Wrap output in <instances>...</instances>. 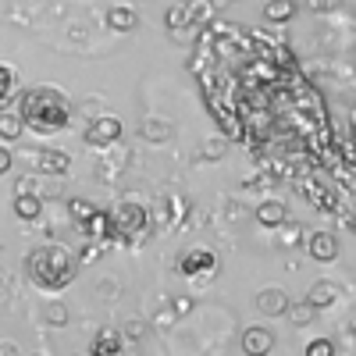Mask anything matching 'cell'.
I'll return each instance as SVG.
<instances>
[{"mask_svg": "<svg viewBox=\"0 0 356 356\" xmlns=\"http://www.w3.org/2000/svg\"><path fill=\"white\" fill-rule=\"evenodd\" d=\"M18 93V72L11 65H0V111H4Z\"/></svg>", "mask_w": 356, "mask_h": 356, "instance_id": "cell-16", "label": "cell"}, {"mask_svg": "<svg viewBox=\"0 0 356 356\" xmlns=\"http://www.w3.org/2000/svg\"><path fill=\"white\" fill-rule=\"evenodd\" d=\"M296 11H300L296 0H264V22L267 25H289L296 18Z\"/></svg>", "mask_w": 356, "mask_h": 356, "instance_id": "cell-9", "label": "cell"}, {"mask_svg": "<svg viewBox=\"0 0 356 356\" xmlns=\"http://www.w3.org/2000/svg\"><path fill=\"white\" fill-rule=\"evenodd\" d=\"M214 271H218V257L207 246H193V250H186L182 257H178V275H186V278L214 275Z\"/></svg>", "mask_w": 356, "mask_h": 356, "instance_id": "cell-4", "label": "cell"}, {"mask_svg": "<svg viewBox=\"0 0 356 356\" xmlns=\"http://www.w3.org/2000/svg\"><path fill=\"white\" fill-rule=\"evenodd\" d=\"M18 114L29 132L36 136H54V132H65L72 122V104L61 89L54 86H29L22 100H18Z\"/></svg>", "mask_w": 356, "mask_h": 356, "instance_id": "cell-1", "label": "cell"}, {"mask_svg": "<svg viewBox=\"0 0 356 356\" xmlns=\"http://www.w3.org/2000/svg\"><path fill=\"white\" fill-rule=\"evenodd\" d=\"M68 211H72V218H75V221L82 225V221H86L89 214H93V211H97V207H93V203H89V200H72V203H68Z\"/></svg>", "mask_w": 356, "mask_h": 356, "instance_id": "cell-25", "label": "cell"}, {"mask_svg": "<svg viewBox=\"0 0 356 356\" xmlns=\"http://www.w3.org/2000/svg\"><path fill=\"white\" fill-rule=\"evenodd\" d=\"M143 332H146V324H143V321H129V324H125V335H129V339H139Z\"/></svg>", "mask_w": 356, "mask_h": 356, "instance_id": "cell-30", "label": "cell"}, {"mask_svg": "<svg viewBox=\"0 0 356 356\" xmlns=\"http://www.w3.org/2000/svg\"><path fill=\"white\" fill-rule=\"evenodd\" d=\"M278 232H282V246H285V250L303 246V239H307V228H303V225H296V221H289V218L278 225Z\"/></svg>", "mask_w": 356, "mask_h": 356, "instance_id": "cell-19", "label": "cell"}, {"mask_svg": "<svg viewBox=\"0 0 356 356\" xmlns=\"http://www.w3.org/2000/svg\"><path fill=\"white\" fill-rule=\"evenodd\" d=\"M200 154H203V161H221L228 154V139H207V143H200Z\"/></svg>", "mask_w": 356, "mask_h": 356, "instance_id": "cell-23", "label": "cell"}, {"mask_svg": "<svg viewBox=\"0 0 356 356\" xmlns=\"http://www.w3.org/2000/svg\"><path fill=\"white\" fill-rule=\"evenodd\" d=\"M11 164H15V154L8 150V146H0V175H8Z\"/></svg>", "mask_w": 356, "mask_h": 356, "instance_id": "cell-29", "label": "cell"}, {"mask_svg": "<svg viewBox=\"0 0 356 356\" xmlns=\"http://www.w3.org/2000/svg\"><path fill=\"white\" fill-rule=\"evenodd\" d=\"M122 349V335H118L114 328H104L97 339H93V353L97 356H104V353H118Z\"/></svg>", "mask_w": 356, "mask_h": 356, "instance_id": "cell-21", "label": "cell"}, {"mask_svg": "<svg viewBox=\"0 0 356 356\" xmlns=\"http://www.w3.org/2000/svg\"><path fill=\"white\" fill-rule=\"evenodd\" d=\"M332 353H335V342H328V339H314L307 346V356H332Z\"/></svg>", "mask_w": 356, "mask_h": 356, "instance_id": "cell-27", "label": "cell"}, {"mask_svg": "<svg viewBox=\"0 0 356 356\" xmlns=\"http://www.w3.org/2000/svg\"><path fill=\"white\" fill-rule=\"evenodd\" d=\"M285 218H289V211H285V203H282V200H264V203H257V225H264V228H278Z\"/></svg>", "mask_w": 356, "mask_h": 356, "instance_id": "cell-12", "label": "cell"}, {"mask_svg": "<svg viewBox=\"0 0 356 356\" xmlns=\"http://www.w3.org/2000/svg\"><path fill=\"white\" fill-rule=\"evenodd\" d=\"M164 22H168L171 33H189V29H193V18H189V8L186 4H171Z\"/></svg>", "mask_w": 356, "mask_h": 356, "instance_id": "cell-17", "label": "cell"}, {"mask_svg": "<svg viewBox=\"0 0 356 356\" xmlns=\"http://www.w3.org/2000/svg\"><path fill=\"white\" fill-rule=\"evenodd\" d=\"M25 271H29V278H33L43 292H61L65 285L75 282L79 267H75V257L65 246L47 243V246H36L33 253H29Z\"/></svg>", "mask_w": 356, "mask_h": 356, "instance_id": "cell-2", "label": "cell"}, {"mask_svg": "<svg viewBox=\"0 0 356 356\" xmlns=\"http://www.w3.org/2000/svg\"><path fill=\"white\" fill-rule=\"evenodd\" d=\"M303 246H307V253H310L317 264H335L339 253H342V246H339V239H335L332 232H307Z\"/></svg>", "mask_w": 356, "mask_h": 356, "instance_id": "cell-6", "label": "cell"}, {"mask_svg": "<svg viewBox=\"0 0 356 356\" xmlns=\"http://www.w3.org/2000/svg\"><path fill=\"white\" fill-rule=\"evenodd\" d=\"M43 317H47V324H57V328H61V324H68V307H65L61 300H57V303H47Z\"/></svg>", "mask_w": 356, "mask_h": 356, "instance_id": "cell-24", "label": "cell"}, {"mask_svg": "<svg viewBox=\"0 0 356 356\" xmlns=\"http://www.w3.org/2000/svg\"><path fill=\"white\" fill-rule=\"evenodd\" d=\"M22 129H25V122H22V114H11V111H0V139H8V143H15V139L22 136Z\"/></svg>", "mask_w": 356, "mask_h": 356, "instance_id": "cell-18", "label": "cell"}, {"mask_svg": "<svg viewBox=\"0 0 356 356\" xmlns=\"http://www.w3.org/2000/svg\"><path fill=\"white\" fill-rule=\"evenodd\" d=\"M189 18H193V29L196 25H211L214 22V4H211V0H189Z\"/></svg>", "mask_w": 356, "mask_h": 356, "instance_id": "cell-20", "label": "cell"}, {"mask_svg": "<svg viewBox=\"0 0 356 356\" xmlns=\"http://www.w3.org/2000/svg\"><path fill=\"white\" fill-rule=\"evenodd\" d=\"M111 218H114V235H122V239H139V235H146V221H150L146 207L136 203V200H122L111 211Z\"/></svg>", "mask_w": 356, "mask_h": 356, "instance_id": "cell-3", "label": "cell"}, {"mask_svg": "<svg viewBox=\"0 0 356 356\" xmlns=\"http://www.w3.org/2000/svg\"><path fill=\"white\" fill-rule=\"evenodd\" d=\"M335 8H342V0H307V11L314 15H332Z\"/></svg>", "mask_w": 356, "mask_h": 356, "instance_id": "cell-26", "label": "cell"}, {"mask_svg": "<svg viewBox=\"0 0 356 356\" xmlns=\"http://www.w3.org/2000/svg\"><path fill=\"white\" fill-rule=\"evenodd\" d=\"M353 132H356V111H353Z\"/></svg>", "mask_w": 356, "mask_h": 356, "instance_id": "cell-31", "label": "cell"}, {"mask_svg": "<svg viewBox=\"0 0 356 356\" xmlns=\"http://www.w3.org/2000/svg\"><path fill=\"white\" fill-rule=\"evenodd\" d=\"M243 349L250 356H267V353L275 349V335L267 332V328H246L243 332Z\"/></svg>", "mask_w": 356, "mask_h": 356, "instance_id": "cell-10", "label": "cell"}, {"mask_svg": "<svg viewBox=\"0 0 356 356\" xmlns=\"http://www.w3.org/2000/svg\"><path fill=\"white\" fill-rule=\"evenodd\" d=\"M11 207H15V218H22V221H36L43 214V200L36 193H15Z\"/></svg>", "mask_w": 356, "mask_h": 356, "instance_id": "cell-11", "label": "cell"}, {"mask_svg": "<svg viewBox=\"0 0 356 356\" xmlns=\"http://www.w3.org/2000/svg\"><path fill=\"white\" fill-rule=\"evenodd\" d=\"M25 157L33 164V171H40V175H65L72 164V157L65 150H29Z\"/></svg>", "mask_w": 356, "mask_h": 356, "instance_id": "cell-7", "label": "cell"}, {"mask_svg": "<svg viewBox=\"0 0 356 356\" xmlns=\"http://www.w3.org/2000/svg\"><path fill=\"white\" fill-rule=\"evenodd\" d=\"M139 132H143V139H150V143H168L175 129H171V122H168V118L146 114V118H143V125H139Z\"/></svg>", "mask_w": 356, "mask_h": 356, "instance_id": "cell-13", "label": "cell"}, {"mask_svg": "<svg viewBox=\"0 0 356 356\" xmlns=\"http://www.w3.org/2000/svg\"><path fill=\"white\" fill-rule=\"evenodd\" d=\"M118 139H122V122H118L114 114L97 118V122L86 129V146H93V150H111Z\"/></svg>", "mask_w": 356, "mask_h": 356, "instance_id": "cell-5", "label": "cell"}, {"mask_svg": "<svg viewBox=\"0 0 356 356\" xmlns=\"http://www.w3.org/2000/svg\"><path fill=\"white\" fill-rule=\"evenodd\" d=\"M107 25L114 29V33H132V29L139 25V15L132 8H125V4H118V8L107 11Z\"/></svg>", "mask_w": 356, "mask_h": 356, "instance_id": "cell-14", "label": "cell"}, {"mask_svg": "<svg viewBox=\"0 0 356 356\" xmlns=\"http://www.w3.org/2000/svg\"><path fill=\"white\" fill-rule=\"evenodd\" d=\"M314 310H317V307H314L310 300H300V303H292V300H289V310H285V317H289L292 324H300V328H303V324L314 317Z\"/></svg>", "mask_w": 356, "mask_h": 356, "instance_id": "cell-22", "label": "cell"}, {"mask_svg": "<svg viewBox=\"0 0 356 356\" xmlns=\"http://www.w3.org/2000/svg\"><path fill=\"white\" fill-rule=\"evenodd\" d=\"M171 307H175V314H178V317L193 314V296H175V303H171Z\"/></svg>", "mask_w": 356, "mask_h": 356, "instance_id": "cell-28", "label": "cell"}, {"mask_svg": "<svg viewBox=\"0 0 356 356\" xmlns=\"http://www.w3.org/2000/svg\"><path fill=\"white\" fill-rule=\"evenodd\" d=\"M257 310L264 317H285V310H289L285 289H264V292H257Z\"/></svg>", "mask_w": 356, "mask_h": 356, "instance_id": "cell-8", "label": "cell"}, {"mask_svg": "<svg viewBox=\"0 0 356 356\" xmlns=\"http://www.w3.org/2000/svg\"><path fill=\"white\" fill-rule=\"evenodd\" d=\"M335 300H342V285H335V282H314V289H310V303L314 307H332Z\"/></svg>", "mask_w": 356, "mask_h": 356, "instance_id": "cell-15", "label": "cell"}]
</instances>
